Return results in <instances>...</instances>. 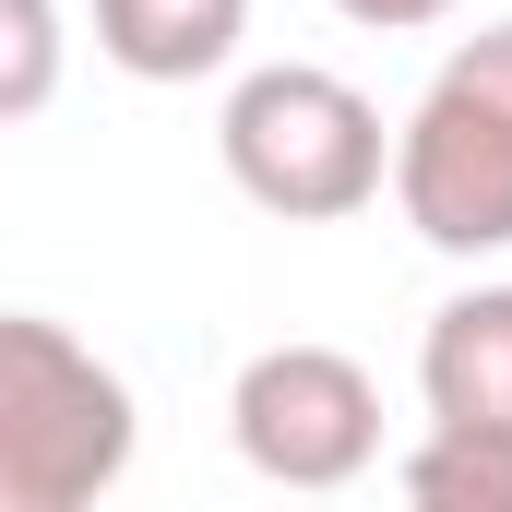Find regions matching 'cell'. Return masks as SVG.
<instances>
[{
  "mask_svg": "<svg viewBox=\"0 0 512 512\" xmlns=\"http://www.w3.org/2000/svg\"><path fill=\"white\" fill-rule=\"evenodd\" d=\"M251 36V0H96V48L131 84H203Z\"/></svg>",
  "mask_w": 512,
  "mask_h": 512,
  "instance_id": "cell-6",
  "label": "cell"
},
{
  "mask_svg": "<svg viewBox=\"0 0 512 512\" xmlns=\"http://www.w3.org/2000/svg\"><path fill=\"white\" fill-rule=\"evenodd\" d=\"M60 60H72L60 0H0V131L36 120V108L60 96Z\"/></svg>",
  "mask_w": 512,
  "mask_h": 512,
  "instance_id": "cell-8",
  "label": "cell"
},
{
  "mask_svg": "<svg viewBox=\"0 0 512 512\" xmlns=\"http://www.w3.org/2000/svg\"><path fill=\"white\" fill-rule=\"evenodd\" d=\"M346 24H370V36H417V24H441L453 0H334Z\"/></svg>",
  "mask_w": 512,
  "mask_h": 512,
  "instance_id": "cell-9",
  "label": "cell"
},
{
  "mask_svg": "<svg viewBox=\"0 0 512 512\" xmlns=\"http://www.w3.org/2000/svg\"><path fill=\"white\" fill-rule=\"evenodd\" d=\"M215 155H227V179L251 191L262 215H286V227H346V215L382 203V179H393L382 108L346 72H322V60L239 72L227 84V120H215Z\"/></svg>",
  "mask_w": 512,
  "mask_h": 512,
  "instance_id": "cell-2",
  "label": "cell"
},
{
  "mask_svg": "<svg viewBox=\"0 0 512 512\" xmlns=\"http://www.w3.org/2000/svg\"><path fill=\"white\" fill-rule=\"evenodd\" d=\"M405 512H512V441H453L429 429L405 453Z\"/></svg>",
  "mask_w": 512,
  "mask_h": 512,
  "instance_id": "cell-7",
  "label": "cell"
},
{
  "mask_svg": "<svg viewBox=\"0 0 512 512\" xmlns=\"http://www.w3.org/2000/svg\"><path fill=\"white\" fill-rule=\"evenodd\" d=\"M227 441L262 489H358L382 465V382L346 346H262L227 393Z\"/></svg>",
  "mask_w": 512,
  "mask_h": 512,
  "instance_id": "cell-4",
  "label": "cell"
},
{
  "mask_svg": "<svg viewBox=\"0 0 512 512\" xmlns=\"http://www.w3.org/2000/svg\"><path fill=\"white\" fill-rule=\"evenodd\" d=\"M393 203L453 262L512 251V24H477L429 72L417 120L393 131Z\"/></svg>",
  "mask_w": 512,
  "mask_h": 512,
  "instance_id": "cell-3",
  "label": "cell"
},
{
  "mask_svg": "<svg viewBox=\"0 0 512 512\" xmlns=\"http://www.w3.org/2000/svg\"><path fill=\"white\" fill-rule=\"evenodd\" d=\"M417 393H429V429H453V441H512V286H465V298L429 310Z\"/></svg>",
  "mask_w": 512,
  "mask_h": 512,
  "instance_id": "cell-5",
  "label": "cell"
},
{
  "mask_svg": "<svg viewBox=\"0 0 512 512\" xmlns=\"http://www.w3.org/2000/svg\"><path fill=\"white\" fill-rule=\"evenodd\" d=\"M131 382L48 310H0V512H96L131 477Z\"/></svg>",
  "mask_w": 512,
  "mask_h": 512,
  "instance_id": "cell-1",
  "label": "cell"
}]
</instances>
